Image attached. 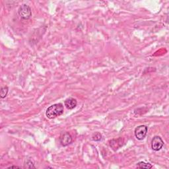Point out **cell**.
<instances>
[{
  "label": "cell",
  "mask_w": 169,
  "mask_h": 169,
  "mask_svg": "<svg viewBox=\"0 0 169 169\" xmlns=\"http://www.w3.org/2000/svg\"><path fill=\"white\" fill-rule=\"evenodd\" d=\"M64 106L62 103L54 104L47 108L46 115L49 119H53L61 116L64 113Z\"/></svg>",
  "instance_id": "1"
},
{
  "label": "cell",
  "mask_w": 169,
  "mask_h": 169,
  "mask_svg": "<svg viewBox=\"0 0 169 169\" xmlns=\"http://www.w3.org/2000/svg\"><path fill=\"white\" fill-rule=\"evenodd\" d=\"M18 13L22 19L27 20L31 18L32 15V11L31 8L26 4L22 5L18 11Z\"/></svg>",
  "instance_id": "2"
},
{
  "label": "cell",
  "mask_w": 169,
  "mask_h": 169,
  "mask_svg": "<svg viewBox=\"0 0 169 169\" xmlns=\"http://www.w3.org/2000/svg\"><path fill=\"white\" fill-rule=\"evenodd\" d=\"M135 136L139 140H143L146 137L147 133V127L144 125H141L137 127L135 130Z\"/></svg>",
  "instance_id": "3"
},
{
  "label": "cell",
  "mask_w": 169,
  "mask_h": 169,
  "mask_svg": "<svg viewBox=\"0 0 169 169\" xmlns=\"http://www.w3.org/2000/svg\"><path fill=\"white\" fill-rule=\"evenodd\" d=\"M164 146V142L159 136H155L151 141V147L155 151H159Z\"/></svg>",
  "instance_id": "4"
},
{
  "label": "cell",
  "mask_w": 169,
  "mask_h": 169,
  "mask_svg": "<svg viewBox=\"0 0 169 169\" xmlns=\"http://www.w3.org/2000/svg\"><path fill=\"white\" fill-rule=\"evenodd\" d=\"M59 141L62 146H67L72 142L71 136L68 132L63 133L59 137Z\"/></svg>",
  "instance_id": "5"
},
{
  "label": "cell",
  "mask_w": 169,
  "mask_h": 169,
  "mask_svg": "<svg viewBox=\"0 0 169 169\" xmlns=\"http://www.w3.org/2000/svg\"><path fill=\"white\" fill-rule=\"evenodd\" d=\"M124 144V141L123 139L121 137L118 138V139H114L110 141V146L112 148L113 150L116 151L118 149L121 147Z\"/></svg>",
  "instance_id": "6"
},
{
  "label": "cell",
  "mask_w": 169,
  "mask_h": 169,
  "mask_svg": "<svg viewBox=\"0 0 169 169\" xmlns=\"http://www.w3.org/2000/svg\"><path fill=\"white\" fill-rule=\"evenodd\" d=\"M64 105H65V107L68 108V109L71 110V109H74V108L76 107V106L77 105V102L76 99H75L74 98H68L65 100Z\"/></svg>",
  "instance_id": "7"
},
{
  "label": "cell",
  "mask_w": 169,
  "mask_h": 169,
  "mask_svg": "<svg viewBox=\"0 0 169 169\" xmlns=\"http://www.w3.org/2000/svg\"><path fill=\"white\" fill-rule=\"evenodd\" d=\"M137 167L139 168H146V169H149L151 168L153 166L151 165L150 163H147V162H145L143 161L139 162L137 164Z\"/></svg>",
  "instance_id": "8"
},
{
  "label": "cell",
  "mask_w": 169,
  "mask_h": 169,
  "mask_svg": "<svg viewBox=\"0 0 169 169\" xmlns=\"http://www.w3.org/2000/svg\"><path fill=\"white\" fill-rule=\"evenodd\" d=\"M8 93V87L7 86H2L1 88V96L2 99L5 98Z\"/></svg>",
  "instance_id": "9"
},
{
  "label": "cell",
  "mask_w": 169,
  "mask_h": 169,
  "mask_svg": "<svg viewBox=\"0 0 169 169\" xmlns=\"http://www.w3.org/2000/svg\"><path fill=\"white\" fill-rule=\"evenodd\" d=\"M92 137H93V140L95 141H99L102 140V135L100 134V133L97 132V133H96V134H95Z\"/></svg>",
  "instance_id": "10"
},
{
  "label": "cell",
  "mask_w": 169,
  "mask_h": 169,
  "mask_svg": "<svg viewBox=\"0 0 169 169\" xmlns=\"http://www.w3.org/2000/svg\"><path fill=\"white\" fill-rule=\"evenodd\" d=\"M25 168H35L36 167L34 166L33 162L31 161H28L25 166Z\"/></svg>",
  "instance_id": "11"
},
{
  "label": "cell",
  "mask_w": 169,
  "mask_h": 169,
  "mask_svg": "<svg viewBox=\"0 0 169 169\" xmlns=\"http://www.w3.org/2000/svg\"><path fill=\"white\" fill-rule=\"evenodd\" d=\"M20 168V167L17 166H9L8 168Z\"/></svg>",
  "instance_id": "12"
}]
</instances>
